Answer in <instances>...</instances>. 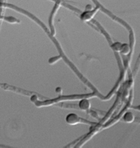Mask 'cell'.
Returning <instances> with one entry per match:
<instances>
[{
	"label": "cell",
	"instance_id": "1",
	"mask_svg": "<svg viewBox=\"0 0 140 148\" xmlns=\"http://www.w3.org/2000/svg\"><path fill=\"white\" fill-rule=\"evenodd\" d=\"M100 10L99 7L97 5L95 7V8H93L91 10H85L84 12H82L80 14V19L83 21H89L91 20L95 16L96 13Z\"/></svg>",
	"mask_w": 140,
	"mask_h": 148
}]
</instances>
